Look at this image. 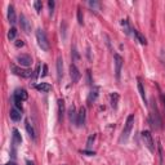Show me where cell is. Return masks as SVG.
Returning a JSON list of instances; mask_svg holds the SVG:
<instances>
[{"label":"cell","instance_id":"obj_34","mask_svg":"<svg viewBox=\"0 0 165 165\" xmlns=\"http://www.w3.org/2000/svg\"><path fill=\"white\" fill-rule=\"evenodd\" d=\"M16 46H17V48L23 46V41H22V40H17V41H16Z\"/></svg>","mask_w":165,"mask_h":165},{"label":"cell","instance_id":"obj_37","mask_svg":"<svg viewBox=\"0 0 165 165\" xmlns=\"http://www.w3.org/2000/svg\"><path fill=\"white\" fill-rule=\"evenodd\" d=\"M5 165H16V163H13V161H12V163H8V164H5Z\"/></svg>","mask_w":165,"mask_h":165},{"label":"cell","instance_id":"obj_27","mask_svg":"<svg viewBox=\"0 0 165 165\" xmlns=\"http://www.w3.org/2000/svg\"><path fill=\"white\" fill-rule=\"evenodd\" d=\"M16 35H17V30L14 27H12L9 30V32H8V39H9V40H13V39L16 38Z\"/></svg>","mask_w":165,"mask_h":165},{"label":"cell","instance_id":"obj_1","mask_svg":"<svg viewBox=\"0 0 165 165\" xmlns=\"http://www.w3.org/2000/svg\"><path fill=\"white\" fill-rule=\"evenodd\" d=\"M133 125H134V115H129L128 119H127V123L124 125V129H123V133H121V137H120V142H127L128 138L130 136V132L133 129Z\"/></svg>","mask_w":165,"mask_h":165},{"label":"cell","instance_id":"obj_26","mask_svg":"<svg viewBox=\"0 0 165 165\" xmlns=\"http://www.w3.org/2000/svg\"><path fill=\"white\" fill-rule=\"evenodd\" d=\"M121 26H123V28H124V31L127 35H129L130 34V28H129V23H128V21L127 20H121Z\"/></svg>","mask_w":165,"mask_h":165},{"label":"cell","instance_id":"obj_22","mask_svg":"<svg viewBox=\"0 0 165 165\" xmlns=\"http://www.w3.org/2000/svg\"><path fill=\"white\" fill-rule=\"evenodd\" d=\"M138 90H140V94H141V98H142V101L145 102V105H147V98H146L145 88H143V84H142L141 81H138Z\"/></svg>","mask_w":165,"mask_h":165},{"label":"cell","instance_id":"obj_12","mask_svg":"<svg viewBox=\"0 0 165 165\" xmlns=\"http://www.w3.org/2000/svg\"><path fill=\"white\" fill-rule=\"evenodd\" d=\"M63 77V59L62 57L57 58V79L61 81Z\"/></svg>","mask_w":165,"mask_h":165},{"label":"cell","instance_id":"obj_3","mask_svg":"<svg viewBox=\"0 0 165 165\" xmlns=\"http://www.w3.org/2000/svg\"><path fill=\"white\" fill-rule=\"evenodd\" d=\"M142 137V141L145 143V146L148 148L151 152H155V146H154V140H152V136H151V133L148 130H145V132H142L141 134Z\"/></svg>","mask_w":165,"mask_h":165},{"label":"cell","instance_id":"obj_8","mask_svg":"<svg viewBox=\"0 0 165 165\" xmlns=\"http://www.w3.org/2000/svg\"><path fill=\"white\" fill-rule=\"evenodd\" d=\"M12 71L18 76H22V77H31L32 76V71L30 70H22V68H18L14 64H12Z\"/></svg>","mask_w":165,"mask_h":165},{"label":"cell","instance_id":"obj_17","mask_svg":"<svg viewBox=\"0 0 165 165\" xmlns=\"http://www.w3.org/2000/svg\"><path fill=\"white\" fill-rule=\"evenodd\" d=\"M98 92H99V88H98V86H94V88L90 90V94H89V97H88L89 105H90L92 102H94L95 99H97V97H98Z\"/></svg>","mask_w":165,"mask_h":165},{"label":"cell","instance_id":"obj_18","mask_svg":"<svg viewBox=\"0 0 165 165\" xmlns=\"http://www.w3.org/2000/svg\"><path fill=\"white\" fill-rule=\"evenodd\" d=\"M63 115H64V102H63V99H58V118H59V120L63 119Z\"/></svg>","mask_w":165,"mask_h":165},{"label":"cell","instance_id":"obj_13","mask_svg":"<svg viewBox=\"0 0 165 165\" xmlns=\"http://www.w3.org/2000/svg\"><path fill=\"white\" fill-rule=\"evenodd\" d=\"M21 112H22V111H20L18 108L13 107L12 110H10V112H9L10 119H12L13 121H20V120H21V118H22V114H21Z\"/></svg>","mask_w":165,"mask_h":165},{"label":"cell","instance_id":"obj_2","mask_svg":"<svg viewBox=\"0 0 165 165\" xmlns=\"http://www.w3.org/2000/svg\"><path fill=\"white\" fill-rule=\"evenodd\" d=\"M36 40H38L39 46H40L44 52L49 50V41H48V39H46V35H45L44 30H41V28L36 30Z\"/></svg>","mask_w":165,"mask_h":165},{"label":"cell","instance_id":"obj_25","mask_svg":"<svg viewBox=\"0 0 165 165\" xmlns=\"http://www.w3.org/2000/svg\"><path fill=\"white\" fill-rule=\"evenodd\" d=\"M94 140H95V134H90L88 141H86V148L90 150L93 147V143H94Z\"/></svg>","mask_w":165,"mask_h":165},{"label":"cell","instance_id":"obj_28","mask_svg":"<svg viewBox=\"0 0 165 165\" xmlns=\"http://www.w3.org/2000/svg\"><path fill=\"white\" fill-rule=\"evenodd\" d=\"M34 7H35V10H36L38 13H40V12H41V8H43V4H41V2L36 0V2L34 3Z\"/></svg>","mask_w":165,"mask_h":165},{"label":"cell","instance_id":"obj_24","mask_svg":"<svg viewBox=\"0 0 165 165\" xmlns=\"http://www.w3.org/2000/svg\"><path fill=\"white\" fill-rule=\"evenodd\" d=\"M158 150H159V159H160V165H164V151H163V146L159 142L158 145Z\"/></svg>","mask_w":165,"mask_h":165},{"label":"cell","instance_id":"obj_36","mask_svg":"<svg viewBox=\"0 0 165 165\" xmlns=\"http://www.w3.org/2000/svg\"><path fill=\"white\" fill-rule=\"evenodd\" d=\"M27 165H35V164H34L32 161H30V160H28V161H27Z\"/></svg>","mask_w":165,"mask_h":165},{"label":"cell","instance_id":"obj_9","mask_svg":"<svg viewBox=\"0 0 165 165\" xmlns=\"http://www.w3.org/2000/svg\"><path fill=\"white\" fill-rule=\"evenodd\" d=\"M85 118H86V110L85 107H81L79 112H77V123H76L77 127H82L85 124Z\"/></svg>","mask_w":165,"mask_h":165},{"label":"cell","instance_id":"obj_14","mask_svg":"<svg viewBox=\"0 0 165 165\" xmlns=\"http://www.w3.org/2000/svg\"><path fill=\"white\" fill-rule=\"evenodd\" d=\"M8 21H9L10 23H16L17 22L16 10H14V7H13V5L8 7Z\"/></svg>","mask_w":165,"mask_h":165},{"label":"cell","instance_id":"obj_4","mask_svg":"<svg viewBox=\"0 0 165 165\" xmlns=\"http://www.w3.org/2000/svg\"><path fill=\"white\" fill-rule=\"evenodd\" d=\"M151 124L154 125L155 129H160L161 128V119H160V115H159V111H158V107L156 105L152 106V112H151Z\"/></svg>","mask_w":165,"mask_h":165},{"label":"cell","instance_id":"obj_32","mask_svg":"<svg viewBox=\"0 0 165 165\" xmlns=\"http://www.w3.org/2000/svg\"><path fill=\"white\" fill-rule=\"evenodd\" d=\"M81 154L88 155V156H94V155H95L94 152H92V151H86V150H82V151H81Z\"/></svg>","mask_w":165,"mask_h":165},{"label":"cell","instance_id":"obj_6","mask_svg":"<svg viewBox=\"0 0 165 165\" xmlns=\"http://www.w3.org/2000/svg\"><path fill=\"white\" fill-rule=\"evenodd\" d=\"M70 76H71V81L74 82V84L79 81L80 77H81V74L79 71V68H77L76 64H74V63H71V66H70Z\"/></svg>","mask_w":165,"mask_h":165},{"label":"cell","instance_id":"obj_35","mask_svg":"<svg viewBox=\"0 0 165 165\" xmlns=\"http://www.w3.org/2000/svg\"><path fill=\"white\" fill-rule=\"evenodd\" d=\"M161 102H163V106H164V110H165V94H161Z\"/></svg>","mask_w":165,"mask_h":165},{"label":"cell","instance_id":"obj_7","mask_svg":"<svg viewBox=\"0 0 165 165\" xmlns=\"http://www.w3.org/2000/svg\"><path fill=\"white\" fill-rule=\"evenodd\" d=\"M17 62L23 67H28V66H31V63H32V58L30 57L28 54H21L17 57Z\"/></svg>","mask_w":165,"mask_h":165},{"label":"cell","instance_id":"obj_15","mask_svg":"<svg viewBox=\"0 0 165 165\" xmlns=\"http://www.w3.org/2000/svg\"><path fill=\"white\" fill-rule=\"evenodd\" d=\"M35 88L38 90H40V92H44V93H48L52 90V85L48 84V82H39V84L35 85Z\"/></svg>","mask_w":165,"mask_h":165},{"label":"cell","instance_id":"obj_31","mask_svg":"<svg viewBox=\"0 0 165 165\" xmlns=\"http://www.w3.org/2000/svg\"><path fill=\"white\" fill-rule=\"evenodd\" d=\"M48 75V66L46 64H44L43 66V74H41V77H44V76H46Z\"/></svg>","mask_w":165,"mask_h":165},{"label":"cell","instance_id":"obj_20","mask_svg":"<svg viewBox=\"0 0 165 165\" xmlns=\"http://www.w3.org/2000/svg\"><path fill=\"white\" fill-rule=\"evenodd\" d=\"M25 127H26V130H27V133H28V136L32 138V140H35V130H34L32 128V125L30 124V121L28 120H26V124H25Z\"/></svg>","mask_w":165,"mask_h":165},{"label":"cell","instance_id":"obj_30","mask_svg":"<svg viewBox=\"0 0 165 165\" xmlns=\"http://www.w3.org/2000/svg\"><path fill=\"white\" fill-rule=\"evenodd\" d=\"M48 7H49V10H50V14L53 13V9H54V2L53 0H49L48 2Z\"/></svg>","mask_w":165,"mask_h":165},{"label":"cell","instance_id":"obj_5","mask_svg":"<svg viewBox=\"0 0 165 165\" xmlns=\"http://www.w3.org/2000/svg\"><path fill=\"white\" fill-rule=\"evenodd\" d=\"M114 59H115V75H116V79H120L121 67H123L124 61H123V58H121V56H119V54H115Z\"/></svg>","mask_w":165,"mask_h":165},{"label":"cell","instance_id":"obj_29","mask_svg":"<svg viewBox=\"0 0 165 165\" xmlns=\"http://www.w3.org/2000/svg\"><path fill=\"white\" fill-rule=\"evenodd\" d=\"M77 22L79 25H84V21H82V14H81V9L77 8Z\"/></svg>","mask_w":165,"mask_h":165},{"label":"cell","instance_id":"obj_19","mask_svg":"<svg viewBox=\"0 0 165 165\" xmlns=\"http://www.w3.org/2000/svg\"><path fill=\"white\" fill-rule=\"evenodd\" d=\"M21 142H22V137H21L20 132L17 129H13V143L14 145H21Z\"/></svg>","mask_w":165,"mask_h":165},{"label":"cell","instance_id":"obj_11","mask_svg":"<svg viewBox=\"0 0 165 165\" xmlns=\"http://www.w3.org/2000/svg\"><path fill=\"white\" fill-rule=\"evenodd\" d=\"M13 97H14V99H18V101H21V102L26 101V99H27V92H26L25 89H16Z\"/></svg>","mask_w":165,"mask_h":165},{"label":"cell","instance_id":"obj_10","mask_svg":"<svg viewBox=\"0 0 165 165\" xmlns=\"http://www.w3.org/2000/svg\"><path fill=\"white\" fill-rule=\"evenodd\" d=\"M20 23H21V28H22L26 34H28L31 31V25H30L27 18H26L23 14H21V17H20Z\"/></svg>","mask_w":165,"mask_h":165},{"label":"cell","instance_id":"obj_16","mask_svg":"<svg viewBox=\"0 0 165 165\" xmlns=\"http://www.w3.org/2000/svg\"><path fill=\"white\" fill-rule=\"evenodd\" d=\"M68 118H70L71 123H74V124L77 123V114H76V111H75V106H74V105L68 108Z\"/></svg>","mask_w":165,"mask_h":165},{"label":"cell","instance_id":"obj_33","mask_svg":"<svg viewBox=\"0 0 165 165\" xmlns=\"http://www.w3.org/2000/svg\"><path fill=\"white\" fill-rule=\"evenodd\" d=\"M39 75H40V64L36 67V70H35V74H34V77H38Z\"/></svg>","mask_w":165,"mask_h":165},{"label":"cell","instance_id":"obj_23","mask_svg":"<svg viewBox=\"0 0 165 165\" xmlns=\"http://www.w3.org/2000/svg\"><path fill=\"white\" fill-rule=\"evenodd\" d=\"M134 35H136V38H137V40L141 43V44H143V45H146L147 44V40H146V38L142 35V34L138 31V30H134Z\"/></svg>","mask_w":165,"mask_h":165},{"label":"cell","instance_id":"obj_21","mask_svg":"<svg viewBox=\"0 0 165 165\" xmlns=\"http://www.w3.org/2000/svg\"><path fill=\"white\" fill-rule=\"evenodd\" d=\"M118 102H119V93L114 92L111 94V107L114 108V110L118 108Z\"/></svg>","mask_w":165,"mask_h":165}]
</instances>
